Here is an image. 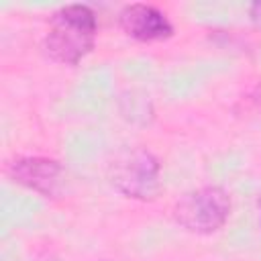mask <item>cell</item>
Returning a JSON list of instances; mask_svg holds the SVG:
<instances>
[{
	"label": "cell",
	"mask_w": 261,
	"mask_h": 261,
	"mask_svg": "<svg viewBox=\"0 0 261 261\" xmlns=\"http://www.w3.org/2000/svg\"><path fill=\"white\" fill-rule=\"evenodd\" d=\"M98 20L88 4H65L53 12L43 41L45 53L63 65H77L96 43Z\"/></svg>",
	"instance_id": "cell-1"
},
{
	"label": "cell",
	"mask_w": 261,
	"mask_h": 261,
	"mask_svg": "<svg viewBox=\"0 0 261 261\" xmlns=\"http://www.w3.org/2000/svg\"><path fill=\"white\" fill-rule=\"evenodd\" d=\"M159 159L145 147L118 151L108 165V179L122 196L133 200H153L159 192Z\"/></svg>",
	"instance_id": "cell-2"
},
{
	"label": "cell",
	"mask_w": 261,
	"mask_h": 261,
	"mask_svg": "<svg viewBox=\"0 0 261 261\" xmlns=\"http://www.w3.org/2000/svg\"><path fill=\"white\" fill-rule=\"evenodd\" d=\"M230 196L220 186H202L186 192L173 206L175 222L194 234L220 230L230 216Z\"/></svg>",
	"instance_id": "cell-3"
},
{
	"label": "cell",
	"mask_w": 261,
	"mask_h": 261,
	"mask_svg": "<svg viewBox=\"0 0 261 261\" xmlns=\"http://www.w3.org/2000/svg\"><path fill=\"white\" fill-rule=\"evenodd\" d=\"M8 177L24 186L33 192H39L43 196H57L61 181H63V167L59 161L49 159V157H39V155H27V157H16L6 165Z\"/></svg>",
	"instance_id": "cell-4"
},
{
	"label": "cell",
	"mask_w": 261,
	"mask_h": 261,
	"mask_svg": "<svg viewBox=\"0 0 261 261\" xmlns=\"http://www.w3.org/2000/svg\"><path fill=\"white\" fill-rule=\"evenodd\" d=\"M118 22L128 37L143 43L163 41L173 35V24L169 22L167 14L153 4L133 2L122 6L118 12Z\"/></svg>",
	"instance_id": "cell-5"
},
{
	"label": "cell",
	"mask_w": 261,
	"mask_h": 261,
	"mask_svg": "<svg viewBox=\"0 0 261 261\" xmlns=\"http://www.w3.org/2000/svg\"><path fill=\"white\" fill-rule=\"evenodd\" d=\"M249 14H251V20L261 29V0L259 2H253L249 6Z\"/></svg>",
	"instance_id": "cell-6"
},
{
	"label": "cell",
	"mask_w": 261,
	"mask_h": 261,
	"mask_svg": "<svg viewBox=\"0 0 261 261\" xmlns=\"http://www.w3.org/2000/svg\"><path fill=\"white\" fill-rule=\"evenodd\" d=\"M253 96H255V102H257V104H259V108H261V84H257V88H255Z\"/></svg>",
	"instance_id": "cell-7"
}]
</instances>
